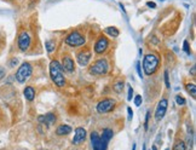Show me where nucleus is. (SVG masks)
<instances>
[{
  "label": "nucleus",
  "mask_w": 196,
  "mask_h": 150,
  "mask_svg": "<svg viewBox=\"0 0 196 150\" xmlns=\"http://www.w3.org/2000/svg\"><path fill=\"white\" fill-rule=\"evenodd\" d=\"M50 76L57 87H63L65 85V78L63 74V69L58 61H52L50 63Z\"/></svg>",
  "instance_id": "obj_1"
},
{
  "label": "nucleus",
  "mask_w": 196,
  "mask_h": 150,
  "mask_svg": "<svg viewBox=\"0 0 196 150\" xmlns=\"http://www.w3.org/2000/svg\"><path fill=\"white\" fill-rule=\"evenodd\" d=\"M160 66V61H159V57L154 53H148L144 56L143 59V68H144V73L147 75H153L157 68Z\"/></svg>",
  "instance_id": "obj_2"
},
{
  "label": "nucleus",
  "mask_w": 196,
  "mask_h": 150,
  "mask_svg": "<svg viewBox=\"0 0 196 150\" xmlns=\"http://www.w3.org/2000/svg\"><path fill=\"white\" fill-rule=\"evenodd\" d=\"M109 66H108V61L104 58L97 59L96 62H93L90 67H88V73L92 75H104L108 73Z\"/></svg>",
  "instance_id": "obj_3"
},
{
  "label": "nucleus",
  "mask_w": 196,
  "mask_h": 150,
  "mask_svg": "<svg viewBox=\"0 0 196 150\" xmlns=\"http://www.w3.org/2000/svg\"><path fill=\"white\" fill-rule=\"evenodd\" d=\"M86 43L85 37L79 33V32H72L70 34H68V37L65 38V44L70 47H79V46H84Z\"/></svg>",
  "instance_id": "obj_4"
},
{
  "label": "nucleus",
  "mask_w": 196,
  "mask_h": 150,
  "mask_svg": "<svg viewBox=\"0 0 196 150\" xmlns=\"http://www.w3.org/2000/svg\"><path fill=\"white\" fill-rule=\"evenodd\" d=\"M31 72H33V69H31V66L29 63H22L21 67L17 69L16 75H15L17 82L24 84L29 79V76L31 75Z\"/></svg>",
  "instance_id": "obj_5"
},
{
  "label": "nucleus",
  "mask_w": 196,
  "mask_h": 150,
  "mask_svg": "<svg viewBox=\"0 0 196 150\" xmlns=\"http://www.w3.org/2000/svg\"><path fill=\"white\" fill-rule=\"evenodd\" d=\"M115 108V101L111 98H105L102 99L99 103L97 104V111L99 114H107L110 113Z\"/></svg>",
  "instance_id": "obj_6"
},
{
  "label": "nucleus",
  "mask_w": 196,
  "mask_h": 150,
  "mask_svg": "<svg viewBox=\"0 0 196 150\" xmlns=\"http://www.w3.org/2000/svg\"><path fill=\"white\" fill-rule=\"evenodd\" d=\"M91 51H90V49L88 47H85V49H82V50H80L79 52H78V54H76V61H78V63L81 66V67H86L88 63H90V61H91Z\"/></svg>",
  "instance_id": "obj_7"
},
{
  "label": "nucleus",
  "mask_w": 196,
  "mask_h": 150,
  "mask_svg": "<svg viewBox=\"0 0 196 150\" xmlns=\"http://www.w3.org/2000/svg\"><path fill=\"white\" fill-rule=\"evenodd\" d=\"M108 46H109L108 39H107L104 35H101L99 38L97 39L96 44H94V53H96V54H102V53H104V52L107 51Z\"/></svg>",
  "instance_id": "obj_8"
},
{
  "label": "nucleus",
  "mask_w": 196,
  "mask_h": 150,
  "mask_svg": "<svg viewBox=\"0 0 196 150\" xmlns=\"http://www.w3.org/2000/svg\"><path fill=\"white\" fill-rule=\"evenodd\" d=\"M62 69L64 72H67L69 74L74 73L75 70V64H74V61H73V58L68 54V53H65L63 57H62V64H61Z\"/></svg>",
  "instance_id": "obj_9"
},
{
  "label": "nucleus",
  "mask_w": 196,
  "mask_h": 150,
  "mask_svg": "<svg viewBox=\"0 0 196 150\" xmlns=\"http://www.w3.org/2000/svg\"><path fill=\"white\" fill-rule=\"evenodd\" d=\"M30 35L27 33V32H22L19 35H18V41H17V44H18V47H19V50L22 51V52H25V51H28V49H29V46H30Z\"/></svg>",
  "instance_id": "obj_10"
},
{
  "label": "nucleus",
  "mask_w": 196,
  "mask_h": 150,
  "mask_svg": "<svg viewBox=\"0 0 196 150\" xmlns=\"http://www.w3.org/2000/svg\"><path fill=\"white\" fill-rule=\"evenodd\" d=\"M167 105H168V102L166 98H162L159 102V104L156 107V111H155V120L156 121H160V120L165 116L166 110H167Z\"/></svg>",
  "instance_id": "obj_11"
},
{
  "label": "nucleus",
  "mask_w": 196,
  "mask_h": 150,
  "mask_svg": "<svg viewBox=\"0 0 196 150\" xmlns=\"http://www.w3.org/2000/svg\"><path fill=\"white\" fill-rule=\"evenodd\" d=\"M91 143H92L93 150H105L107 149V144H104L101 140V137L97 132L91 133Z\"/></svg>",
  "instance_id": "obj_12"
},
{
  "label": "nucleus",
  "mask_w": 196,
  "mask_h": 150,
  "mask_svg": "<svg viewBox=\"0 0 196 150\" xmlns=\"http://www.w3.org/2000/svg\"><path fill=\"white\" fill-rule=\"evenodd\" d=\"M86 139V130L82 128V127H78L75 130V133H74V138H73V144L74 145H79L81 144L82 142H85Z\"/></svg>",
  "instance_id": "obj_13"
},
{
  "label": "nucleus",
  "mask_w": 196,
  "mask_h": 150,
  "mask_svg": "<svg viewBox=\"0 0 196 150\" xmlns=\"http://www.w3.org/2000/svg\"><path fill=\"white\" fill-rule=\"evenodd\" d=\"M38 121L45 124L46 126H50V125H52L53 122H56V115L52 114V113H47L46 115H40V116L38 117Z\"/></svg>",
  "instance_id": "obj_14"
},
{
  "label": "nucleus",
  "mask_w": 196,
  "mask_h": 150,
  "mask_svg": "<svg viewBox=\"0 0 196 150\" xmlns=\"http://www.w3.org/2000/svg\"><path fill=\"white\" fill-rule=\"evenodd\" d=\"M23 95H24L27 101L31 102V101H34V98H35V90L31 86H27L24 88V91H23Z\"/></svg>",
  "instance_id": "obj_15"
},
{
  "label": "nucleus",
  "mask_w": 196,
  "mask_h": 150,
  "mask_svg": "<svg viewBox=\"0 0 196 150\" xmlns=\"http://www.w3.org/2000/svg\"><path fill=\"white\" fill-rule=\"evenodd\" d=\"M72 132V127L68 125H59L56 130V134L57 136H67Z\"/></svg>",
  "instance_id": "obj_16"
},
{
  "label": "nucleus",
  "mask_w": 196,
  "mask_h": 150,
  "mask_svg": "<svg viewBox=\"0 0 196 150\" xmlns=\"http://www.w3.org/2000/svg\"><path fill=\"white\" fill-rule=\"evenodd\" d=\"M113 134H114L113 130H110V128H105V130L103 131V134H102V137H101V140H102L104 144L108 145L109 140L113 138Z\"/></svg>",
  "instance_id": "obj_17"
},
{
  "label": "nucleus",
  "mask_w": 196,
  "mask_h": 150,
  "mask_svg": "<svg viewBox=\"0 0 196 150\" xmlns=\"http://www.w3.org/2000/svg\"><path fill=\"white\" fill-rule=\"evenodd\" d=\"M185 88H186V91L191 95V97L192 98H195L196 97V86H195V84L194 82H190V84H186L185 85Z\"/></svg>",
  "instance_id": "obj_18"
},
{
  "label": "nucleus",
  "mask_w": 196,
  "mask_h": 150,
  "mask_svg": "<svg viewBox=\"0 0 196 150\" xmlns=\"http://www.w3.org/2000/svg\"><path fill=\"white\" fill-rule=\"evenodd\" d=\"M107 34H109L110 37H114V38H116L120 33H119V29L117 28H115V27H108V28H105V31H104Z\"/></svg>",
  "instance_id": "obj_19"
},
{
  "label": "nucleus",
  "mask_w": 196,
  "mask_h": 150,
  "mask_svg": "<svg viewBox=\"0 0 196 150\" xmlns=\"http://www.w3.org/2000/svg\"><path fill=\"white\" fill-rule=\"evenodd\" d=\"M123 85H125L123 80H120V81H116V82L114 84L113 88L115 90V92H116V93H121V92L123 91Z\"/></svg>",
  "instance_id": "obj_20"
},
{
  "label": "nucleus",
  "mask_w": 196,
  "mask_h": 150,
  "mask_svg": "<svg viewBox=\"0 0 196 150\" xmlns=\"http://www.w3.org/2000/svg\"><path fill=\"white\" fill-rule=\"evenodd\" d=\"M172 150H186V146H185L184 140H177V142L174 143Z\"/></svg>",
  "instance_id": "obj_21"
},
{
  "label": "nucleus",
  "mask_w": 196,
  "mask_h": 150,
  "mask_svg": "<svg viewBox=\"0 0 196 150\" xmlns=\"http://www.w3.org/2000/svg\"><path fill=\"white\" fill-rule=\"evenodd\" d=\"M45 45H46V49H47V52H49V53H51V52L55 50V47H56V45H55L52 41H47Z\"/></svg>",
  "instance_id": "obj_22"
},
{
  "label": "nucleus",
  "mask_w": 196,
  "mask_h": 150,
  "mask_svg": "<svg viewBox=\"0 0 196 150\" xmlns=\"http://www.w3.org/2000/svg\"><path fill=\"white\" fill-rule=\"evenodd\" d=\"M176 101H177V104H179V105H184L185 104V99L182 96H177L176 97Z\"/></svg>",
  "instance_id": "obj_23"
},
{
  "label": "nucleus",
  "mask_w": 196,
  "mask_h": 150,
  "mask_svg": "<svg viewBox=\"0 0 196 150\" xmlns=\"http://www.w3.org/2000/svg\"><path fill=\"white\" fill-rule=\"evenodd\" d=\"M135 104L137 105V107H139L141 104H142V96H136V98H135Z\"/></svg>",
  "instance_id": "obj_24"
},
{
  "label": "nucleus",
  "mask_w": 196,
  "mask_h": 150,
  "mask_svg": "<svg viewBox=\"0 0 196 150\" xmlns=\"http://www.w3.org/2000/svg\"><path fill=\"white\" fill-rule=\"evenodd\" d=\"M132 96H133V88L129 86V87H128V96H127V99L131 101V99H132Z\"/></svg>",
  "instance_id": "obj_25"
},
{
  "label": "nucleus",
  "mask_w": 196,
  "mask_h": 150,
  "mask_svg": "<svg viewBox=\"0 0 196 150\" xmlns=\"http://www.w3.org/2000/svg\"><path fill=\"white\" fill-rule=\"evenodd\" d=\"M183 49H184V51H185L186 53H189V54H190V52H191V51H190V47H189V43H188L186 40L184 41V47H183Z\"/></svg>",
  "instance_id": "obj_26"
},
{
  "label": "nucleus",
  "mask_w": 196,
  "mask_h": 150,
  "mask_svg": "<svg viewBox=\"0 0 196 150\" xmlns=\"http://www.w3.org/2000/svg\"><path fill=\"white\" fill-rule=\"evenodd\" d=\"M165 82H166V87H170V80H168V72H165Z\"/></svg>",
  "instance_id": "obj_27"
},
{
  "label": "nucleus",
  "mask_w": 196,
  "mask_h": 150,
  "mask_svg": "<svg viewBox=\"0 0 196 150\" xmlns=\"http://www.w3.org/2000/svg\"><path fill=\"white\" fill-rule=\"evenodd\" d=\"M149 116H150V113L148 111L147 113V116H145V122H144V127L148 128V125H149Z\"/></svg>",
  "instance_id": "obj_28"
},
{
  "label": "nucleus",
  "mask_w": 196,
  "mask_h": 150,
  "mask_svg": "<svg viewBox=\"0 0 196 150\" xmlns=\"http://www.w3.org/2000/svg\"><path fill=\"white\" fill-rule=\"evenodd\" d=\"M137 72H138L139 78H143V74H142V70H141V63H139V62L137 63Z\"/></svg>",
  "instance_id": "obj_29"
},
{
  "label": "nucleus",
  "mask_w": 196,
  "mask_h": 150,
  "mask_svg": "<svg viewBox=\"0 0 196 150\" xmlns=\"http://www.w3.org/2000/svg\"><path fill=\"white\" fill-rule=\"evenodd\" d=\"M127 111H128V119L131 120V119H132V115H133V111H132V109H131L129 107L127 108Z\"/></svg>",
  "instance_id": "obj_30"
},
{
  "label": "nucleus",
  "mask_w": 196,
  "mask_h": 150,
  "mask_svg": "<svg viewBox=\"0 0 196 150\" xmlns=\"http://www.w3.org/2000/svg\"><path fill=\"white\" fill-rule=\"evenodd\" d=\"M147 5H148L149 7H151V9H155V7H156V4H155L154 1H148Z\"/></svg>",
  "instance_id": "obj_31"
},
{
  "label": "nucleus",
  "mask_w": 196,
  "mask_h": 150,
  "mask_svg": "<svg viewBox=\"0 0 196 150\" xmlns=\"http://www.w3.org/2000/svg\"><path fill=\"white\" fill-rule=\"evenodd\" d=\"M16 64H17V59H13V61H11V67H13Z\"/></svg>",
  "instance_id": "obj_32"
},
{
  "label": "nucleus",
  "mask_w": 196,
  "mask_h": 150,
  "mask_svg": "<svg viewBox=\"0 0 196 150\" xmlns=\"http://www.w3.org/2000/svg\"><path fill=\"white\" fill-rule=\"evenodd\" d=\"M3 76H4V69L0 68V78H3Z\"/></svg>",
  "instance_id": "obj_33"
},
{
  "label": "nucleus",
  "mask_w": 196,
  "mask_h": 150,
  "mask_svg": "<svg viewBox=\"0 0 196 150\" xmlns=\"http://www.w3.org/2000/svg\"><path fill=\"white\" fill-rule=\"evenodd\" d=\"M191 75H192V76H195V66L191 68Z\"/></svg>",
  "instance_id": "obj_34"
},
{
  "label": "nucleus",
  "mask_w": 196,
  "mask_h": 150,
  "mask_svg": "<svg viewBox=\"0 0 196 150\" xmlns=\"http://www.w3.org/2000/svg\"><path fill=\"white\" fill-rule=\"evenodd\" d=\"M132 150H136V144H133V146H132Z\"/></svg>",
  "instance_id": "obj_35"
},
{
  "label": "nucleus",
  "mask_w": 196,
  "mask_h": 150,
  "mask_svg": "<svg viewBox=\"0 0 196 150\" xmlns=\"http://www.w3.org/2000/svg\"><path fill=\"white\" fill-rule=\"evenodd\" d=\"M153 150H157V149H156V146H155V145H154V146H153Z\"/></svg>",
  "instance_id": "obj_36"
},
{
  "label": "nucleus",
  "mask_w": 196,
  "mask_h": 150,
  "mask_svg": "<svg viewBox=\"0 0 196 150\" xmlns=\"http://www.w3.org/2000/svg\"><path fill=\"white\" fill-rule=\"evenodd\" d=\"M143 150H145V144H144V145H143Z\"/></svg>",
  "instance_id": "obj_37"
},
{
  "label": "nucleus",
  "mask_w": 196,
  "mask_h": 150,
  "mask_svg": "<svg viewBox=\"0 0 196 150\" xmlns=\"http://www.w3.org/2000/svg\"><path fill=\"white\" fill-rule=\"evenodd\" d=\"M166 150H170V149H166Z\"/></svg>",
  "instance_id": "obj_38"
}]
</instances>
